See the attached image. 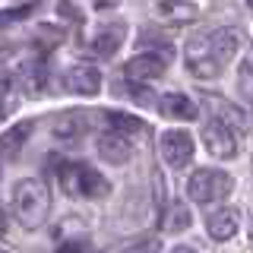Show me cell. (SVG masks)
Listing matches in <instances>:
<instances>
[{"mask_svg": "<svg viewBox=\"0 0 253 253\" xmlns=\"http://www.w3.org/2000/svg\"><path fill=\"white\" fill-rule=\"evenodd\" d=\"M158 3H177V0H158Z\"/></svg>", "mask_w": 253, "mask_h": 253, "instance_id": "cell-24", "label": "cell"}, {"mask_svg": "<svg viewBox=\"0 0 253 253\" xmlns=\"http://www.w3.org/2000/svg\"><path fill=\"white\" fill-rule=\"evenodd\" d=\"M79 250H85V241H60L57 244V253H79Z\"/></svg>", "mask_w": 253, "mask_h": 253, "instance_id": "cell-21", "label": "cell"}, {"mask_svg": "<svg viewBox=\"0 0 253 253\" xmlns=\"http://www.w3.org/2000/svg\"><path fill=\"white\" fill-rule=\"evenodd\" d=\"M29 133H32V121H26V124H16V126H10V130H3V152H6V162H13L16 158V152H19V146L29 139Z\"/></svg>", "mask_w": 253, "mask_h": 253, "instance_id": "cell-18", "label": "cell"}, {"mask_svg": "<svg viewBox=\"0 0 253 253\" xmlns=\"http://www.w3.org/2000/svg\"><path fill=\"white\" fill-rule=\"evenodd\" d=\"M63 89L70 95H98L101 89V73L89 63H76V67H70L67 73H63Z\"/></svg>", "mask_w": 253, "mask_h": 253, "instance_id": "cell-6", "label": "cell"}, {"mask_svg": "<svg viewBox=\"0 0 253 253\" xmlns=\"http://www.w3.org/2000/svg\"><path fill=\"white\" fill-rule=\"evenodd\" d=\"M237 228H241V215L234 209H221L215 215H209V221H206V231H209L212 241H231L237 234Z\"/></svg>", "mask_w": 253, "mask_h": 253, "instance_id": "cell-10", "label": "cell"}, {"mask_svg": "<svg viewBox=\"0 0 253 253\" xmlns=\"http://www.w3.org/2000/svg\"><path fill=\"white\" fill-rule=\"evenodd\" d=\"M105 124L111 133H121V136L133 139V136H142L146 133V124L139 117H130V114H121V111H108L105 114Z\"/></svg>", "mask_w": 253, "mask_h": 253, "instance_id": "cell-14", "label": "cell"}, {"mask_svg": "<svg viewBox=\"0 0 253 253\" xmlns=\"http://www.w3.org/2000/svg\"><path fill=\"white\" fill-rule=\"evenodd\" d=\"M237 47H241V35L234 29L200 32V35H193L187 42V51H184L187 73L196 79H215L234 60Z\"/></svg>", "mask_w": 253, "mask_h": 253, "instance_id": "cell-1", "label": "cell"}, {"mask_svg": "<svg viewBox=\"0 0 253 253\" xmlns=\"http://www.w3.org/2000/svg\"><path fill=\"white\" fill-rule=\"evenodd\" d=\"M98 155L105 158L108 165H126L130 162V155H133V139H126V136H121V133H101L98 136Z\"/></svg>", "mask_w": 253, "mask_h": 253, "instance_id": "cell-8", "label": "cell"}, {"mask_svg": "<svg viewBox=\"0 0 253 253\" xmlns=\"http://www.w3.org/2000/svg\"><path fill=\"white\" fill-rule=\"evenodd\" d=\"M158 247H162V244H158V241H146V244H142V247H136L133 253H158Z\"/></svg>", "mask_w": 253, "mask_h": 253, "instance_id": "cell-22", "label": "cell"}, {"mask_svg": "<svg viewBox=\"0 0 253 253\" xmlns=\"http://www.w3.org/2000/svg\"><path fill=\"white\" fill-rule=\"evenodd\" d=\"M47 85V67L44 60H26L22 63V92L38 95Z\"/></svg>", "mask_w": 253, "mask_h": 253, "instance_id": "cell-15", "label": "cell"}, {"mask_svg": "<svg viewBox=\"0 0 253 253\" xmlns=\"http://www.w3.org/2000/svg\"><path fill=\"white\" fill-rule=\"evenodd\" d=\"M237 85H241L244 98L253 101V67H250V63H244V67H241V79H237Z\"/></svg>", "mask_w": 253, "mask_h": 253, "instance_id": "cell-20", "label": "cell"}, {"mask_svg": "<svg viewBox=\"0 0 253 253\" xmlns=\"http://www.w3.org/2000/svg\"><path fill=\"white\" fill-rule=\"evenodd\" d=\"M203 146H206V152H209L212 158H221V162H228V158H234L237 155V133H234V126H228V124H221L218 117L215 121H209L203 126Z\"/></svg>", "mask_w": 253, "mask_h": 253, "instance_id": "cell-4", "label": "cell"}, {"mask_svg": "<svg viewBox=\"0 0 253 253\" xmlns=\"http://www.w3.org/2000/svg\"><path fill=\"white\" fill-rule=\"evenodd\" d=\"M158 111H162L168 121H193V117L200 114L196 101L190 98V95H184V92H168V95H162Z\"/></svg>", "mask_w": 253, "mask_h": 253, "instance_id": "cell-9", "label": "cell"}, {"mask_svg": "<svg viewBox=\"0 0 253 253\" xmlns=\"http://www.w3.org/2000/svg\"><path fill=\"white\" fill-rule=\"evenodd\" d=\"M162 228L165 231H187L190 228V209L184 203H171L168 215H162Z\"/></svg>", "mask_w": 253, "mask_h": 253, "instance_id": "cell-19", "label": "cell"}, {"mask_svg": "<svg viewBox=\"0 0 253 253\" xmlns=\"http://www.w3.org/2000/svg\"><path fill=\"white\" fill-rule=\"evenodd\" d=\"M158 152H162L165 165L171 168H187L190 158H193V139L187 130H165L158 139Z\"/></svg>", "mask_w": 253, "mask_h": 253, "instance_id": "cell-5", "label": "cell"}, {"mask_svg": "<svg viewBox=\"0 0 253 253\" xmlns=\"http://www.w3.org/2000/svg\"><path fill=\"white\" fill-rule=\"evenodd\" d=\"M47 206H51V193H47V184L38 177H26L19 180L13 190V215L19 218L22 228H42L47 218Z\"/></svg>", "mask_w": 253, "mask_h": 253, "instance_id": "cell-2", "label": "cell"}, {"mask_svg": "<svg viewBox=\"0 0 253 253\" xmlns=\"http://www.w3.org/2000/svg\"><path fill=\"white\" fill-rule=\"evenodd\" d=\"M60 177V190L67 196H83V162H70L57 171Z\"/></svg>", "mask_w": 253, "mask_h": 253, "instance_id": "cell-16", "label": "cell"}, {"mask_svg": "<svg viewBox=\"0 0 253 253\" xmlns=\"http://www.w3.org/2000/svg\"><path fill=\"white\" fill-rule=\"evenodd\" d=\"M247 6H250V10H253V0H247Z\"/></svg>", "mask_w": 253, "mask_h": 253, "instance_id": "cell-25", "label": "cell"}, {"mask_svg": "<svg viewBox=\"0 0 253 253\" xmlns=\"http://www.w3.org/2000/svg\"><path fill=\"white\" fill-rule=\"evenodd\" d=\"M234 180L228 177L225 171H215V168H200L190 174L187 180V196L200 206H212V203H221L228 193H231Z\"/></svg>", "mask_w": 253, "mask_h": 253, "instance_id": "cell-3", "label": "cell"}, {"mask_svg": "<svg viewBox=\"0 0 253 253\" xmlns=\"http://www.w3.org/2000/svg\"><path fill=\"white\" fill-rule=\"evenodd\" d=\"M108 193H111L108 180L101 177L95 168L83 165V196H85V200H101V196H108Z\"/></svg>", "mask_w": 253, "mask_h": 253, "instance_id": "cell-17", "label": "cell"}, {"mask_svg": "<svg viewBox=\"0 0 253 253\" xmlns=\"http://www.w3.org/2000/svg\"><path fill=\"white\" fill-rule=\"evenodd\" d=\"M85 130H89L85 111H67V114H60L57 121H54V126H51V133L57 139H76V136H83Z\"/></svg>", "mask_w": 253, "mask_h": 253, "instance_id": "cell-11", "label": "cell"}, {"mask_svg": "<svg viewBox=\"0 0 253 253\" xmlns=\"http://www.w3.org/2000/svg\"><path fill=\"white\" fill-rule=\"evenodd\" d=\"M124 35H126L124 22H108V26L98 29V35H95V42H92V51L98 54V57H111V54L121 47Z\"/></svg>", "mask_w": 253, "mask_h": 253, "instance_id": "cell-12", "label": "cell"}, {"mask_svg": "<svg viewBox=\"0 0 253 253\" xmlns=\"http://www.w3.org/2000/svg\"><path fill=\"white\" fill-rule=\"evenodd\" d=\"M155 13H158V19H165V22H193V19H200V6L196 3H190V0H177V3H155Z\"/></svg>", "mask_w": 253, "mask_h": 253, "instance_id": "cell-13", "label": "cell"}, {"mask_svg": "<svg viewBox=\"0 0 253 253\" xmlns=\"http://www.w3.org/2000/svg\"><path fill=\"white\" fill-rule=\"evenodd\" d=\"M171 253H196V250H193V247H174Z\"/></svg>", "mask_w": 253, "mask_h": 253, "instance_id": "cell-23", "label": "cell"}, {"mask_svg": "<svg viewBox=\"0 0 253 253\" xmlns=\"http://www.w3.org/2000/svg\"><path fill=\"white\" fill-rule=\"evenodd\" d=\"M165 67H168V60L162 57V54H136L133 60H126L124 67V76L130 79V83H155L158 76L165 73Z\"/></svg>", "mask_w": 253, "mask_h": 253, "instance_id": "cell-7", "label": "cell"}]
</instances>
